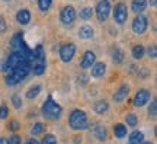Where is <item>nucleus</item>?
Segmentation results:
<instances>
[{"label": "nucleus", "mask_w": 157, "mask_h": 144, "mask_svg": "<svg viewBox=\"0 0 157 144\" xmlns=\"http://www.w3.org/2000/svg\"><path fill=\"white\" fill-rule=\"evenodd\" d=\"M7 72L9 73L5 76V83L7 84V86H16V84L21 83L23 79L31 73V64L25 61L21 66L13 67V68L7 70Z\"/></svg>", "instance_id": "nucleus-1"}, {"label": "nucleus", "mask_w": 157, "mask_h": 144, "mask_svg": "<svg viewBox=\"0 0 157 144\" xmlns=\"http://www.w3.org/2000/svg\"><path fill=\"white\" fill-rule=\"evenodd\" d=\"M68 125L74 131H80V130L89 128L90 124H89L86 112L83 109H73L70 112V116H68Z\"/></svg>", "instance_id": "nucleus-2"}, {"label": "nucleus", "mask_w": 157, "mask_h": 144, "mask_svg": "<svg viewBox=\"0 0 157 144\" xmlns=\"http://www.w3.org/2000/svg\"><path fill=\"white\" fill-rule=\"evenodd\" d=\"M41 112H42V115L47 119L57 121V119H60V116L63 114V108H61V105H58L56 100L52 99V96H48L47 100L41 106Z\"/></svg>", "instance_id": "nucleus-3"}, {"label": "nucleus", "mask_w": 157, "mask_h": 144, "mask_svg": "<svg viewBox=\"0 0 157 144\" xmlns=\"http://www.w3.org/2000/svg\"><path fill=\"white\" fill-rule=\"evenodd\" d=\"M111 13V3L109 0H99L96 5V16L101 22H105Z\"/></svg>", "instance_id": "nucleus-4"}, {"label": "nucleus", "mask_w": 157, "mask_h": 144, "mask_svg": "<svg viewBox=\"0 0 157 144\" xmlns=\"http://www.w3.org/2000/svg\"><path fill=\"white\" fill-rule=\"evenodd\" d=\"M76 16H77V13H76V9H74L71 5H67L64 6L60 12V19H61V22L64 25H71V23L76 21Z\"/></svg>", "instance_id": "nucleus-5"}, {"label": "nucleus", "mask_w": 157, "mask_h": 144, "mask_svg": "<svg viewBox=\"0 0 157 144\" xmlns=\"http://www.w3.org/2000/svg\"><path fill=\"white\" fill-rule=\"evenodd\" d=\"M148 28V18L144 15H137L132 21V31L137 35H143Z\"/></svg>", "instance_id": "nucleus-6"}, {"label": "nucleus", "mask_w": 157, "mask_h": 144, "mask_svg": "<svg viewBox=\"0 0 157 144\" xmlns=\"http://www.w3.org/2000/svg\"><path fill=\"white\" fill-rule=\"evenodd\" d=\"M76 45L73 42H67V44L61 45L60 48V58H61L63 63H70V61L74 58V54H76Z\"/></svg>", "instance_id": "nucleus-7"}, {"label": "nucleus", "mask_w": 157, "mask_h": 144, "mask_svg": "<svg viewBox=\"0 0 157 144\" xmlns=\"http://www.w3.org/2000/svg\"><path fill=\"white\" fill-rule=\"evenodd\" d=\"M127 18H128L127 5H125V3H117L115 7H113V19H115V22L119 23V25H122V23H125Z\"/></svg>", "instance_id": "nucleus-8"}, {"label": "nucleus", "mask_w": 157, "mask_h": 144, "mask_svg": "<svg viewBox=\"0 0 157 144\" xmlns=\"http://www.w3.org/2000/svg\"><path fill=\"white\" fill-rule=\"evenodd\" d=\"M150 98H151L150 90H147V89H140L134 96V105L141 108V106L147 105V103L150 102Z\"/></svg>", "instance_id": "nucleus-9"}, {"label": "nucleus", "mask_w": 157, "mask_h": 144, "mask_svg": "<svg viewBox=\"0 0 157 144\" xmlns=\"http://www.w3.org/2000/svg\"><path fill=\"white\" fill-rule=\"evenodd\" d=\"M25 57L21 54V53H17V51H13L10 56H9V58L6 60V66H7V70H10V68H13V67H17L21 66L22 63H25ZM28 63V61H26Z\"/></svg>", "instance_id": "nucleus-10"}, {"label": "nucleus", "mask_w": 157, "mask_h": 144, "mask_svg": "<svg viewBox=\"0 0 157 144\" xmlns=\"http://www.w3.org/2000/svg\"><path fill=\"white\" fill-rule=\"evenodd\" d=\"M92 134L95 135L96 140H99V141H105L108 138V130L102 124L99 122H96L93 124V128H92Z\"/></svg>", "instance_id": "nucleus-11"}, {"label": "nucleus", "mask_w": 157, "mask_h": 144, "mask_svg": "<svg viewBox=\"0 0 157 144\" xmlns=\"http://www.w3.org/2000/svg\"><path fill=\"white\" fill-rule=\"evenodd\" d=\"M96 63V54L93 51H86L80 60V67L82 68H90Z\"/></svg>", "instance_id": "nucleus-12"}, {"label": "nucleus", "mask_w": 157, "mask_h": 144, "mask_svg": "<svg viewBox=\"0 0 157 144\" xmlns=\"http://www.w3.org/2000/svg\"><path fill=\"white\" fill-rule=\"evenodd\" d=\"M106 73V64L105 63H95L90 67V76L95 79H101L105 76Z\"/></svg>", "instance_id": "nucleus-13"}, {"label": "nucleus", "mask_w": 157, "mask_h": 144, "mask_svg": "<svg viewBox=\"0 0 157 144\" xmlns=\"http://www.w3.org/2000/svg\"><path fill=\"white\" fill-rule=\"evenodd\" d=\"M128 93H129V84L124 83V84H121V86L117 89V92L113 93L112 98H113L115 102H122V100L128 96Z\"/></svg>", "instance_id": "nucleus-14"}, {"label": "nucleus", "mask_w": 157, "mask_h": 144, "mask_svg": "<svg viewBox=\"0 0 157 144\" xmlns=\"http://www.w3.org/2000/svg\"><path fill=\"white\" fill-rule=\"evenodd\" d=\"M23 44H25V41H23L22 32H17V33H15V35L12 37V39H10V47L13 48V51H17V53H19Z\"/></svg>", "instance_id": "nucleus-15"}, {"label": "nucleus", "mask_w": 157, "mask_h": 144, "mask_svg": "<svg viewBox=\"0 0 157 144\" xmlns=\"http://www.w3.org/2000/svg\"><path fill=\"white\" fill-rule=\"evenodd\" d=\"M147 5H148L147 0H132V2H131V9H132L134 13L141 15V13L147 9Z\"/></svg>", "instance_id": "nucleus-16"}, {"label": "nucleus", "mask_w": 157, "mask_h": 144, "mask_svg": "<svg viewBox=\"0 0 157 144\" xmlns=\"http://www.w3.org/2000/svg\"><path fill=\"white\" fill-rule=\"evenodd\" d=\"M16 21L17 23L21 25H28L31 22V12L28 9H21V10L16 13Z\"/></svg>", "instance_id": "nucleus-17"}, {"label": "nucleus", "mask_w": 157, "mask_h": 144, "mask_svg": "<svg viewBox=\"0 0 157 144\" xmlns=\"http://www.w3.org/2000/svg\"><path fill=\"white\" fill-rule=\"evenodd\" d=\"M93 109H95L96 114L102 115V114L108 112V109H109V103H108V100H105V99H99V100H96L95 102Z\"/></svg>", "instance_id": "nucleus-18"}, {"label": "nucleus", "mask_w": 157, "mask_h": 144, "mask_svg": "<svg viewBox=\"0 0 157 144\" xmlns=\"http://www.w3.org/2000/svg\"><path fill=\"white\" fill-rule=\"evenodd\" d=\"M144 141V134L141 131H132L128 135V144H141Z\"/></svg>", "instance_id": "nucleus-19"}, {"label": "nucleus", "mask_w": 157, "mask_h": 144, "mask_svg": "<svg viewBox=\"0 0 157 144\" xmlns=\"http://www.w3.org/2000/svg\"><path fill=\"white\" fill-rule=\"evenodd\" d=\"M124 58H125V51L122 50V48H115V50L112 51V63L113 64H121L124 61Z\"/></svg>", "instance_id": "nucleus-20"}, {"label": "nucleus", "mask_w": 157, "mask_h": 144, "mask_svg": "<svg viewBox=\"0 0 157 144\" xmlns=\"http://www.w3.org/2000/svg\"><path fill=\"white\" fill-rule=\"evenodd\" d=\"M93 28L92 26H87V25H84V26H80L78 29V37L82 39H90L93 37Z\"/></svg>", "instance_id": "nucleus-21"}, {"label": "nucleus", "mask_w": 157, "mask_h": 144, "mask_svg": "<svg viewBox=\"0 0 157 144\" xmlns=\"http://www.w3.org/2000/svg\"><path fill=\"white\" fill-rule=\"evenodd\" d=\"M41 90H42V86L41 84H35V86H31V88L26 90V99L32 100L35 99L39 93H41Z\"/></svg>", "instance_id": "nucleus-22"}, {"label": "nucleus", "mask_w": 157, "mask_h": 144, "mask_svg": "<svg viewBox=\"0 0 157 144\" xmlns=\"http://www.w3.org/2000/svg\"><path fill=\"white\" fill-rule=\"evenodd\" d=\"M113 135H115L117 138L127 137V127H125L124 124H115V127H113Z\"/></svg>", "instance_id": "nucleus-23"}, {"label": "nucleus", "mask_w": 157, "mask_h": 144, "mask_svg": "<svg viewBox=\"0 0 157 144\" xmlns=\"http://www.w3.org/2000/svg\"><path fill=\"white\" fill-rule=\"evenodd\" d=\"M131 54H132V57H134L135 60H141L144 57V54H146V50H144V47L141 44L134 45L132 50H131Z\"/></svg>", "instance_id": "nucleus-24"}, {"label": "nucleus", "mask_w": 157, "mask_h": 144, "mask_svg": "<svg viewBox=\"0 0 157 144\" xmlns=\"http://www.w3.org/2000/svg\"><path fill=\"white\" fill-rule=\"evenodd\" d=\"M92 15H93V10H92V7H89V6L83 7L82 10L78 12V16H80L82 21H89V19H92Z\"/></svg>", "instance_id": "nucleus-25"}, {"label": "nucleus", "mask_w": 157, "mask_h": 144, "mask_svg": "<svg viewBox=\"0 0 157 144\" xmlns=\"http://www.w3.org/2000/svg\"><path fill=\"white\" fill-rule=\"evenodd\" d=\"M44 131H45V124H42V122H35L32 125V128H31V134L32 135H39Z\"/></svg>", "instance_id": "nucleus-26"}, {"label": "nucleus", "mask_w": 157, "mask_h": 144, "mask_svg": "<svg viewBox=\"0 0 157 144\" xmlns=\"http://www.w3.org/2000/svg\"><path fill=\"white\" fill-rule=\"evenodd\" d=\"M125 122H127V125H129V127H135L138 124V116L135 115V114H132V112H129V114L125 115Z\"/></svg>", "instance_id": "nucleus-27"}, {"label": "nucleus", "mask_w": 157, "mask_h": 144, "mask_svg": "<svg viewBox=\"0 0 157 144\" xmlns=\"http://www.w3.org/2000/svg\"><path fill=\"white\" fill-rule=\"evenodd\" d=\"M51 3H52V0H38V7L41 12H47L50 9Z\"/></svg>", "instance_id": "nucleus-28"}, {"label": "nucleus", "mask_w": 157, "mask_h": 144, "mask_svg": "<svg viewBox=\"0 0 157 144\" xmlns=\"http://www.w3.org/2000/svg\"><path fill=\"white\" fill-rule=\"evenodd\" d=\"M41 144H57V138L56 135H52V134H45Z\"/></svg>", "instance_id": "nucleus-29"}, {"label": "nucleus", "mask_w": 157, "mask_h": 144, "mask_svg": "<svg viewBox=\"0 0 157 144\" xmlns=\"http://www.w3.org/2000/svg\"><path fill=\"white\" fill-rule=\"evenodd\" d=\"M12 103H13V106L16 108V109H21L22 108V98L19 96V95H13L12 96Z\"/></svg>", "instance_id": "nucleus-30"}, {"label": "nucleus", "mask_w": 157, "mask_h": 144, "mask_svg": "<svg viewBox=\"0 0 157 144\" xmlns=\"http://www.w3.org/2000/svg\"><path fill=\"white\" fill-rule=\"evenodd\" d=\"M156 114H157V102L156 100H151V103H150V106H148V116L154 118Z\"/></svg>", "instance_id": "nucleus-31"}, {"label": "nucleus", "mask_w": 157, "mask_h": 144, "mask_svg": "<svg viewBox=\"0 0 157 144\" xmlns=\"http://www.w3.org/2000/svg\"><path fill=\"white\" fill-rule=\"evenodd\" d=\"M19 128H21V124H19L16 119H12V121L9 122V125H7V130H9V131H13V133H16Z\"/></svg>", "instance_id": "nucleus-32"}, {"label": "nucleus", "mask_w": 157, "mask_h": 144, "mask_svg": "<svg viewBox=\"0 0 157 144\" xmlns=\"http://www.w3.org/2000/svg\"><path fill=\"white\" fill-rule=\"evenodd\" d=\"M137 74H138V77L146 79V77L150 76V70L146 68V67H141V68H137Z\"/></svg>", "instance_id": "nucleus-33"}, {"label": "nucleus", "mask_w": 157, "mask_h": 144, "mask_svg": "<svg viewBox=\"0 0 157 144\" xmlns=\"http://www.w3.org/2000/svg\"><path fill=\"white\" fill-rule=\"evenodd\" d=\"M7 115H9V108H7V105H0V119H6L7 118Z\"/></svg>", "instance_id": "nucleus-34"}, {"label": "nucleus", "mask_w": 157, "mask_h": 144, "mask_svg": "<svg viewBox=\"0 0 157 144\" xmlns=\"http://www.w3.org/2000/svg\"><path fill=\"white\" fill-rule=\"evenodd\" d=\"M7 144H22V140H21V135H17L16 133L10 135V138L7 140Z\"/></svg>", "instance_id": "nucleus-35"}, {"label": "nucleus", "mask_w": 157, "mask_h": 144, "mask_svg": "<svg viewBox=\"0 0 157 144\" xmlns=\"http://www.w3.org/2000/svg\"><path fill=\"white\" fill-rule=\"evenodd\" d=\"M147 56L151 57V58H156V56H157V47L156 45H150V47L147 48Z\"/></svg>", "instance_id": "nucleus-36"}, {"label": "nucleus", "mask_w": 157, "mask_h": 144, "mask_svg": "<svg viewBox=\"0 0 157 144\" xmlns=\"http://www.w3.org/2000/svg\"><path fill=\"white\" fill-rule=\"evenodd\" d=\"M7 31V23L3 16H0V33H5Z\"/></svg>", "instance_id": "nucleus-37"}, {"label": "nucleus", "mask_w": 157, "mask_h": 144, "mask_svg": "<svg viewBox=\"0 0 157 144\" xmlns=\"http://www.w3.org/2000/svg\"><path fill=\"white\" fill-rule=\"evenodd\" d=\"M87 80H89V77H87L86 74L78 76V84H86V83H87Z\"/></svg>", "instance_id": "nucleus-38"}, {"label": "nucleus", "mask_w": 157, "mask_h": 144, "mask_svg": "<svg viewBox=\"0 0 157 144\" xmlns=\"http://www.w3.org/2000/svg\"><path fill=\"white\" fill-rule=\"evenodd\" d=\"M0 72H7V66H6V61H0Z\"/></svg>", "instance_id": "nucleus-39"}, {"label": "nucleus", "mask_w": 157, "mask_h": 144, "mask_svg": "<svg viewBox=\"0 0 157 144\" xmlns=\"http://www.w3.org/2000/svg\"><path fill=\"white\" fill-rule=\"evenodd\" d=\"M25 144H39V143H38V141H36V140H35V138H29V140H28V141H26V143H25Z\"/></svg>", "instance_id": "nucleus-40"}, {"label": "nucleus", "mask_w": 157, "mask_h": 144, "mask_svg": "<svg viewBox=\"0 0 157 144\" xmlns=\"http://www.w3.org/2000/svg\"><path fill=\"white\" fill-rule=\"evenodd\" d=\"M147 3H150V6H151V7H156V6H157V0H150V2H147Z\"/></svg>", "instance_id": "nucleus-41"}, {"label": "nucleus", "mask_w": 157, "mask_h": 144, "mask_svg": "<svg viewBox=\"0 0 157 144\" xmlns=\"http://www.w3.org/2000/svg\"><path fill=\"white\" fill-rule=\"evenodd\" d=\"M0 144H7V140H6V138H0Z\"/></svg>", "instance_id": "nucleus-42"}, {"label": "nucleus", "mask_w": 157, "mask_h": 144, "mask_svg": "<svg viewBox=\"0 0 157 144\" xmlns=\"http://www.w3.org/2000/svg\"><path fill=\"white\" fill-rule=\"evenodd\" d=\"M141 144H153V143H150V141H143Z\"/></svg>", "instance_id": "nucleus-43"}, {"label": "nucleus", "mask_w": 157, "mask_h": 144, "mask_svg": "<svg viewBox=\"0 0 157 144\" xmlns=\"http://www.w3.org/2000/svg\"><path fill=\"white\" fill-rule=\"evenodd\" d=\"M3 2H10V0H3Z\"/></svg>", "instance_id": "nucleus-44"}]
</instances>
